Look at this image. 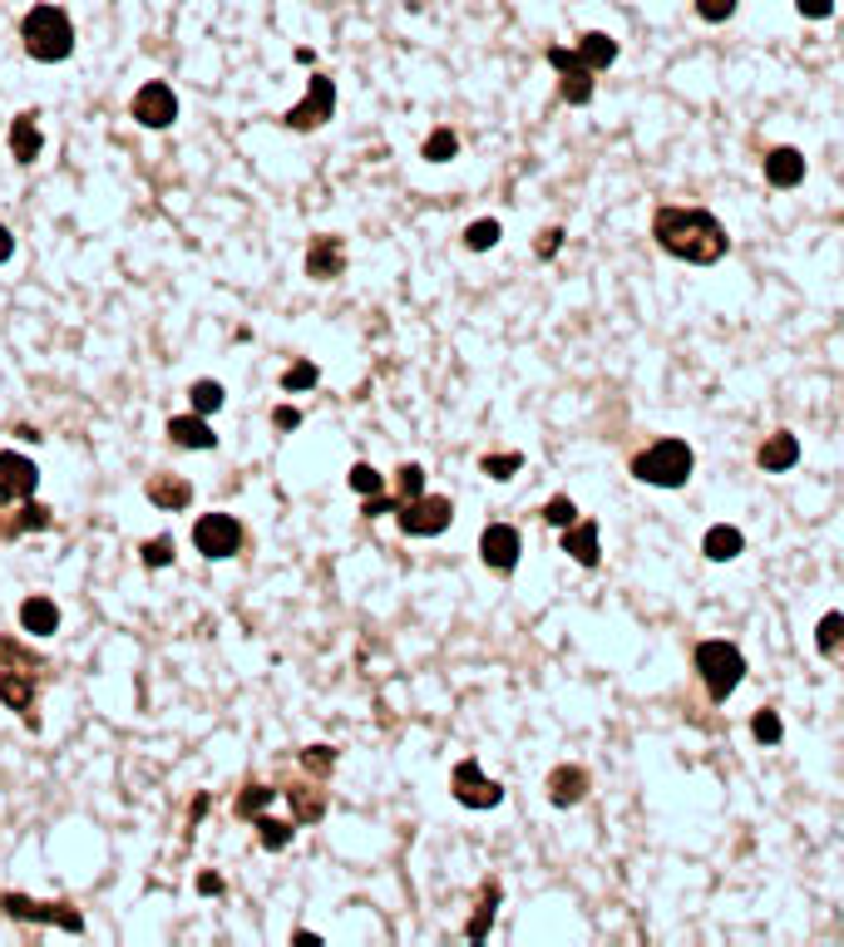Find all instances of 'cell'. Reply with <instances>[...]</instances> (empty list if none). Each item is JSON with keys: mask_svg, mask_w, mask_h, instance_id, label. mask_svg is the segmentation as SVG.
Returning <instances> with one entry per match:
<instances>
[{"mask_svg": "<svg viewBox=\"0 0 844 947\" xmlns=\"http://www.w3.org/2000/svg\"><path fill=\"white\" fill-rule=\"evenodd\" d=\"M331 114H336V84H331V75H312L307 79V94H302V104L282 114V124H287V129H297V134H312V129H321Z\"/></svg>", "mask_w": 844, "mask_h": 947, "instance_id": "9", "label": "cell"}, {"mask_svg": "<svg viewBox=\"0 0 844 947\" xmlns=\"http://www.w3.org/2000/svg\"><path fill=\"white\" fill-rule=\"evenodd\" d=\"M563 247V227H544V233H538V257H553V252Z\"/></svg>", "mask_w": 844, "mask_h": 947, "instance_id": "46", "label": "cell"}, {"mask_svg": "<svg viewBox=\"0 0 844 947\" xmlns=\"http://www.w3.org/2000/svg\"><path fill=\"white\" fill-rule=\"evenodd\" d=\"M544 523H553V529L563 533L568 523H578V503L568 499V493H553V499L544 503Z\"/></svg>", "mask_w": 844, "mask_h": 947, "instance_id": "42", "label": "cell"}, {"mask_svg": "<svg viewBox=\"0 0 844 947\" xmlns=\"http://www.w3.org/2000/svg\"><path fill=\"white\" fill-rule=\"evenodd\" d=\"M193 549L208 557V563H223V557L242 553V523L232 513H203L193 523Z\"/></svg>", "mask_w": 844, "mask_h": 947, "instance_id": "8", "label": "cell"}, {"mask_svg": "<svg viewBox=\"0 0 844 947\" xmlns=\"http://www.w3.org/2000/svg\"><path fill=\"white\" fill-rule=\"evenodd\" d=\"M35 687H40V671H0V701H6L25 725H40L35 721Z\"/></svg>", "mask_w": 844, "mask_h": 947, "instance_id": "16", "label": "cell"}, {"mask_svg": "<svg viewBox=\"0 0 844 947\" xmlns=\"http://www.w3.org/2000/svg\"><path fill=\"white\" fill-rule=\"evenodd\" d=\"M736 6H741V0H696V15H701L706 25H726V20L736 15Z\"/></svg>", "mask_w": 844, "mask_h": 947, "instance_id": "43", "label": "cell"}, {"mask_svg": "<svg viewBox=\"0 0 844 947\" xmlns=\"http://www.w3.org/2000/svg\"><path fill=\"white\" fill-rule=\"evenodd\" d=\"M272 425H277V429H297L302 425V409L297 405H277V409H272Z\"/></svg>", "mask_w": 844, "mask_h": 947, "instance_id": "47", "label": "cell"}, {"mask_svg": "<svg viewBox=\"0 0 844 947\" xmlns=\"http://www.w3.org/2000/svg\"><path fill=\"white\" fill-rule=\"evenodd\" d=\"M0 913L15 923H45V928H65V933H84V913L75 903H35L25 893H0Z\"/></svg>", "mask_w": 844, "mask_h": 947, "instance_id": "6", "label": "cell"}, {"mask_svg": "<svg viewBox=\"0 0 844 947\" xmlns=\"http://www.w3.org/2000/svg\"><path fill=\"white\" fill-rule=\"evenodd\" d=\"M198 893H208V898H218V893H223V879H218V873H203V879H198Z\"/></svg>", "mask_w": 844, "mask_h": 947, "instance_id": "48", "label": "cell"}, {"mask_svg": "<svg viewBox=\"0 0 844 947\" xmlns=\"http://www.w3.org/2000/svg\"><path fill=\"white\" fill-rule=\"evenodd\" d=\"M292 943H297V947H316L321 938H316V933H307V928H297V933H292Z\"/></svg>", "mask_w": 844, "mask_h": 947, "instance_id": "50", "label": "cell"}, {"mask_svg": "<svg viewBox=\"0 0 844 947\" xmlns=\"http://www.w3.org/2000/svg\"><path fill=\"white\" fill-rule=\"evenodd\" d=\"M455 153H460V134L445 129V124H440V129H430V139L420 143V158H425V163H450Z\"/></svg>", "mask_w": 844, "mask_h": 947, "instance_id": "29", "label": "cell"}, {"mask_svg": "<svg viewBox=\"0 0 844 947\" xmlns=\"http://www.w3.org/2000/svg\"><path fill=\"white\" fill-rule=\"evenodd\" d=\"M795 10L805 20H830L835 15V0H795Z\"/></svg>", "mask_w": 844, "mask_h": 947, "instance_id": "45", "label": "cell"}, {"mask_svg": "<svg viewBox=\"0 0 844 947\" xmlns=\"http://www.w3.org/2000/svg\"><path fill=\"white\" fill-rule=\"evenodd\" d=\"M519 553H524V539L514 523H489L479 533V563L494 567V573H514L519 567Z\"/></svg>", "mask_w": 844, "mask_h": 947, "instance_id": "12", "label": "cell"}, {"mask_svg": "<svg viewBox=\"0 0 844 947\" xmlns=\"http://www.w3.org/2000/svg\"><path fill=\"white\" fill-rule=\"evenodd\" d=\"M252 824H257V844L267 849V854H282V849L292 844V834H297V819H272V815H257Z\"/></svg>", "mask_w": 844, "mask_h": 947, "instance_id": "28", "label": "cell"}, {"mask_svg": "<svg viewBox=\"0 0 844 947\" xmlns=\"http://www.w3.org/2000/svg\"><path fill=\"white\" fill-rule=\"evenodd\" d=\"M277 795H282V789H272V785H247L238 795V805H232V815H238V819H257Z\"/></svg>", "mask_w": 844, "mask_h": 947, "instance_id": "32", "label": "cell"}, {"mask_svg": "<svg viewBox=\"0 0 844 947\" xmlns=\"http://www.w3.org/2000/svg\"><path fill=\"white\" fill-rule=\"evenodd\" d=\"M282 795L292 799V819H297V824H316V819L326 815V795L316 785H287Z\"/></svg>", "mask_w": 844, "mask_h": 947, "instance_id": "27", "label": "cell"}, {"mask_svg": "<svg viewBox=\"0 0 844 947\" xmlns=\"http://www.w3.org/2000/svg\"><path fill=\"white\" fill-rule=\"evenodd\" d=\"M20 45L40 65H65L75 55V20H70V10L55 6V0L30 6L25 20H20Z\"/></svg>", "mask_w": 844, "mask_h": 947, "instance_id": "2", "label": "cell"}, {"mask_svg": "<svg viewBox=\"0 0 844 947\" xmlns=\"http://www.w3.org/2000/svg\"><path fill=\"white\" fill-rule=\"evenodd\" d=\"M692 661H696V677H701V687H706V701H716V706H726V701L736 696V687L746 681V657H741L736 641H721V637L701 641Z\"/></svg>", "mask_w": 844, "mask_h": 947, "instance_id": "4", "label": "cell"}, {"mask_svg": "<svg viewBox=\"0 0 844 947\" xmlns=\"http://www.w3.org/2000/svg\"><path fill=\"white\" fill-rule=\"evenodd\" d=\"M548 805L553 809H573L588 799V789H593V775L583 770V765H558L553 775H548Z\"/></svg>", "mask_w": 844, "mask_h": 947, "instance_id": "15", "label": "cell"}, {"mask_svg": "<svg viewBox=\"0 0 844 947\" xmlns=\"http://www.w3.org/2000/svg\"><path fill=\"white\" fill-rule=\"evenodd\" d=\"M45 661L35 657L30 647H20L15 637H0V671H40Z\"/></svg>", "mask_w": 844, "mask_h": 947, "instance_id": "31", "label": "cell"}, {"mask_svg": "<svg viewBox=\"0 0 844 947\" xmlns=\"http://www.w3.org/2000/svg\"><path fill=\"white\" fill-rule=\"evenodd\" d=\"M558 549L573 557L578 567H598V563H603V549H598V523H593V519L568 523L563 539H558Z\"/></svg>", "mask_w": 844, "mask_h": 947, "instance_id": "19", "label": "cell"}, {"mask_svg": "<svg viewBox=\"0 0 844 947\" xmlns=\"http://www.w3.org/2000/svg\"><path fill=\"white\" fill-rule=\"evenodd\" d=\"M144 493H149L154 509H168V513H183L188 503H193V483H188L183 474H154V479L144 483Z\"/></svg>", "mask_w": 844, "mask_h": 947, "instance_id": "21", "label": "cell"}, {"mask_svg": "<svg viewBox=\"0 0 844 947\" xmlns=\"http://www.w3.org/2000/svg\"><path fill=\"white\" fill-rule=\"evenodd\" d=\"M20 627H25L30 637H55L60 631V607L50 603L45 593L25 597V603H20Z\"/></svg>", "mask_w": 844, "mask_h": 947, "instance_id": "23", "label": "cell"}, {"mask_svg": "<svg viewBox=\"0 0 844 947\" xmlns=\"http://www.w3.org/2000/svg\"><path fill=\"white\" fill-rule=\"evenodd\" d=\"M652 237H657V247L667 257L692 262V267H716L731 252L726 223L716 213H706V208H677V203L657 208L652 213Z\"/></svg>", "mask_w": 844, "mask_h": 947, "instance_id": "1", "label": "cell"}, {"mask_svg": "<svg viewBox=\"0 0 844 947\" xmlns=\"http://www.w3.org/2000/svg\"><path fill=\"white\" fill-rule=\"evenodd\" d=\"M450 795L460 799L464 809H499L504 805V785L489 780L479 770V760H460L455 775H450Z\"/></svg>", "mask_w": 844, "mask_h": 947, "instance_id": "10", "label": "cell"}, {"mask_svg": "<svg viewBox=\"0 0 844 947\" xmlns=\"http://www.w3.org/2000/svg\"><path fill=\"white\" fill-rule=\"evenodd\" d=\"M701 553L711 557V563H731V557L746 553V533L736 529V523H711L701 539Z\"/></svg>", "mask_w": 844, "mask_h": 947, "instance_id": "24", "label": "cell"}, {"mask_svg": "<svg viewBox=\"0 0 844 947\" xmlns=\"http://www.w3.org/2000/svg\"><path fill=\"white\" fill-rule=\"evenodd\" d=\"M35 483H40L35 459L15 455V449H0V499H6V503H25L30 493H35Z\"/></svg>", "mask_w": 844, "mask_h": 947, "instance_id": "13", "label": "cell"}, {"mask_svg": "<svg viewBox=\"0 0 844 947\" xmlns=\"http://www.w3.org/2000/svg\"><path fill=\"white\" fill-rule=\"evenodd\" d=\"M316 381H321V371H316L312 361H292L287 371H282V391L297 395V391H316Z\"/></svg>", "mask_w": 844, "mask_h": 947, "instance_id": "36", "label": "cell"}, {"mask_svg": "<svg viewBox=\"0 0 844 947\" xmlns=\"http://www.w3.org/2000/svg\"><path fill=\"white\" fill-rule=\"evenodd\" d=\"M519 469H524V455H519V449H509V455H484V459H479V474H489L494 483H509Z\"/></svg>", "mask_w": 844, "mask_h": 947, "instance_id": "33", "label": "cell"}, {"mask_svg": "<svg viewBox=\"0 0 844 947\" xmlns=\"http://www.w3.org/2000/svg\"><path fill=\"white\" fill-rule=\"evenodd\" d=\"M751 735L761 745H780V735H785V725H780V711H770V706H761L751 715Z\"/></svg>", "mask_w": 844, "mask_h": 947, "instance_id": "41", "label": "cell"}, {"mask_svg": "<svg viewBox=\"0 0 844 947\" xmlns=\"http://www.w3.org/2000/svg\"><path fill=\"white\" fill-rule=\"evenodd\" d=\"M307 277H312V281H336V277H346V242L336 237V233L312 237V247H307Z\"/></svg>", "mask_w": 844, "mask_h": 947, "instance_id": "14", "label": "cell"}, {"mask_svg": "<svg viewBox=\"0 0 844 947\" xmlns=\"http://www.w3.org/2000/svg\"><path fill=\"white\" fill-rule=\"evenodd\" d=\"M420 493H425V469H420V465H400L395 469V499L410 503V499H420Z\"/></svg>", "mask_w": 844, "mask_h": 947, "instance_id": "39", "label": "cell"}, {"mask_svg": "<svg viewBox=\"0 0 844 947\" xmlns=\"http://www.w3.org/2000/svg\"><path fill=\"white\" fill-rule=\"evenodd\" d=\"M696 469V455L687 439H652L642 455H632V479L637 483H652V489H687Z\"/></svg>", "mask_w": 844, "mask_h": 947, "instance_id": "3", "label": "cell"}, {"mask_svg": "<svg viewBox=\"0 0 844 947\" xmlns=\"http://www.w3.org/2000/svg\"><path fill=\"white\" fill-rule=\"evenodd\" d=\"M499 237H504V227L494 223V217H479V223L464 227V247H470V252H489V247H499Z\"/></svg>", "mask_w": 844, "mask_h": 947, "instance_id": "34", "label": "cell"}, {"mask_svg": "<svg viewBox=\"0 0 844 947\" xmlns=\"http://www.w3.org/2000/svg\"><path fill=\"white\" fill-rule=\"evenodd\" d=\"M544 60L558 70V94H563L573 109H583V104H593V94H598V79H593V70L583 65V55L578 50H563V45H548L544 50Z\"/></svg>", "mask_w": 844, "mask_h": 947, "instance_id": "7", "label": "cell"}, {"mask_svg": "<svg viewBox=\"0 0 844 947\" xmlns=\"http://www.w3.org/2000/svg\"><path fill=\"white\" fill-rule=\"evenodd\" d=\"M40 149H45V134H40V114L35 109H25V114H15L10 119V158L15 163H35Z\"/></svg>", "mask_w": 844, "mask_h": 947, "instance_id": "20", "label": "cell"}, {"mask_svg": "<svg viewBox=\"0 0 844 947\" xmlns=\"http://www.w3.org/2000/svg\"><path fill=\"white\" fill-rule=\"evenodd\" d=\"M188 405H193L198 415H213V409H223V385H218V381H193V385H188Z\"/></svg>", "mask_w": 844, "mask_h": 947, "instance_id": "35", "label": "cell"}, {"mask_svg": "<svg viewBox=\"0 0 844 947\" xmlns=\"http://www.w3.org/2000/svg\"><path fill=\"white\" fill-rule=\"evenodd\" d=\"M10 252H15V237H10V227H0V262H10Z\"/></svg>", "mask_w": 844, "mask_h": 947, "instance_id": "49", "label": "cell"}, {"mask_svg": "<svg viewBox=\"0 0 844 947\" xmlns=\"http://www.w3.org/2000/svg\"><path fill=\"white\" fill-rule=\"evenodd\" d=\"M302 770H307L312 780H326V775L336 770V751L331 745H307V751H302Z\"/></svg>", "mask_w": 844, "mask_h": 947, "instance_id": "38", "label": "cell"}, {"mask_svg": "<svg viewBox=\"0 0 844 947\" xmlns=\"http://www.w3.org/2000/svg\"><path fill=\"white\" fill-rule=\"evenodd\" d=\"M578 55H583V65L593 70V75H603V70L618 60V40L608 35V30H588V35H578Z\"/></svg>", "mask_w": 844, "mask_h": 947, "instance_id": "25", "label": "cell"}, {"mask_svg": "<svg viewBox=\"0 0 844 947\" xmlns=\"http://www.w3.org/2000/svg\"><path fill=\"white\" fill-rule=\"evenodd\" d=\"M756 465L766 474H790L800 465V435H790V429H776V435L761 439V449H756Z\"/></svg>", "mask_w": 844, "mask_h": 947, "instance_id": "18", "label": "cell"}, {"mask_svg": "<svg viewBox=\"0 0 844 947\" xmlns=\"http://www.w3.org/2000/svg\"><path fill=\"white\" fill-rule=\"evenodd\" d=\"M499 898H504L499 883H484L479 903H474V918L464 923V938H470V943H484V938H489V923H494V913H499Z\"/></svg>", "mask_w": 844, "mask_h": 947, "instance_id": "26", "label": "cell"}, {"mask_svg": "<svg viewBox=\"0 0 844 947\" xmlns=\"http://www.w3.org/2000/svg\"><path fill=\"white\" fill-rule=\"evenodd\" d=\"M761 168H766V183H770V188H780V193H790V188L805 183V153L790 149V143L770 149V153L761 158Z\"/></svg>", "mask_w": 844, "mask_h": 947, "instance_id": "17", "label": "cell"}, {"mask_svg": "<svg viewBox=\"0 0 844 947\" xmlns=\"http://www.w3.org/2000/svg\"><path fill=\"white\" fill-rule=\"evenodd\" d=\"M815 647H820V657H840V651H844V613H825V617H820Z\"/></svg>", "mask_w": 844, "mask_h": 947, "instance_id": "30", "label": "cell"}, {"mask_svg": "<svg viewBox=\"0 0 844 947\" xmlns=\"http://www.w3.org/2000/svg\"><path fill=\"white\" fill-rule=\"evenodd\" d=\"M139 553H144V567H168L173 563V539H149Z\"/></svg>", "mask_w": 844, "mask_h": 947, "instance_id": "44", "label": "cell"}, {"mask_svg": "<svg viewBox=\"0 0 844 947\" xmlns=\"http://www.w3.org/2000/svg\"><path fill=\"white\" fill-rule=\"evenodd\" d=\"M129 114L144 124V129H168L178 119V94L168 89L163 79H149L139 94L129 99Z\"/></svg>", "mask_w": 844, "mask_h": 947, "instance_id": "11", "label": "cell"}, {"mask_svg": "<svg viewBox=\"0 0 844 947\" xmlns=\"http://www.w3.org/2000/svg\"><path fill=\"white\" fill-rule=\"evenodd\" d=\"M168 439H173L178 449H218L213 425H208L198 409H188V415H173V419H168Z\"/></svg>", "mask_w": 844, "mask_h": 947, "instance_id": "22", "label": "cell"}, {"mask_svg": "<svg viewBox=\"0 0 844 947\" xmlns=\"http://www.w3.org/2000/svg\"><path fill=\"white\" fill-rule=\"evenodd\" d=\"M203 815H208V795H198V799H193V809H188V819H193V824H198V819H203Z\"/></svg>", "mask_w": 844, "mask_h": 947, "instance_id": "51", "label": "cell"}, {"mask_svg": "<svg viewBox=\"0 0 844 947\" xmlns=\"http://www.w3.org/2000/svg\"><path fill=\"white\" fill-rule=\"evenodd\" d=\"M395 523H400V533H405V539H440V533L455 523V503H450L445 493H430L425 489L420 499L400 503Z\"/></svg>", "mask_w": 844, "mask_h": 947, "instance_id": "5", "label": "cell"}, {"mask_svg": "<svg viewBox=\"0 0 844 947\" xmlns=\"http://www.w3.org/2000/svg\"><path fill=\"white\" fill-rule=\"evenodd\" d=\"M346 483H351L361 499H371V493H386V474L376 469V465H351V474H346Z\"/></svg>", "mask_w": 844, "mask_h": 947, "instance_id": "37", "label": "cell"}, {"mask_svg": "<svg viewBox=\"0 0 844 947\" xmlns=\"http://www.w3.org/2000/svg\"><path fill=\"white\" fill-rule=\"evenodd\" d=\"M30 529H50V509H45V503H30V499H25V503H20V519L6 529V539H15V533H30Z\"/></svg>", "mask_w": 844, "mask_h": 947, "instance_id": "40", "label": "cell"}]
</instances>
